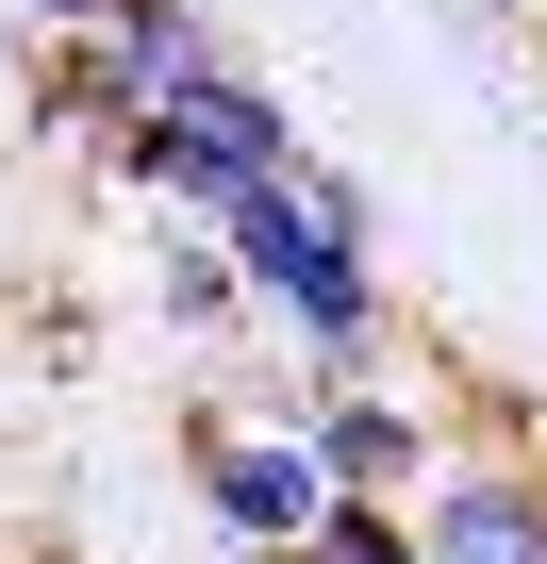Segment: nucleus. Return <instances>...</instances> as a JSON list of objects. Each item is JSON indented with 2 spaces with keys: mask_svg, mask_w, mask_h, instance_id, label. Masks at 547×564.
I'll use <instances>...</instances> for the list:
<instances>
[{
  "mask_svg": "<svg viewBox=\"0 0 547 564\" xmlns=\"http://www.w3.org/2000/svg\"><path fill=\"white\" fill-rule=\"evenodd\" d=\"M232 265H249V316L316 349V366H398V300H382V249H365V199L332 166H265L232 216Z\"/></svg>",
  "mask_w": 547,
  "mask_h": 564,
  "instance_id": "obj_1",
  "label": "nucleus"
},
{
  "mask_svg": "<svg viewBox=\"0 0 547 564\" xmlns=\"http://www.w3.org/2000/svg\"><path fill=\"white\" fill-rule=\"evenodd\" d=\"M150 216H232L265 166H316L299 150V117H283V84H249V67H216L199 100H133V133L100 150Z\"/></svg>",
  "mask_w": 547,
  "mask_h": 564,
  "instance_id": "obj_2",
  "label": "nucleus"
},
{
  "mask_svg": "<svg viewBox=\"0 0 547 564\" xmlns=\"http://www.w3.org/2000/svg\"><path fill=\"white\" fill-rule=\"evenodd\" d=\"M183 465H199V514H216V547L232 564H265V547H316L332 531V448L299 432V415H232V399H199L183 415Z\"/></svg>",
  "mask_w": 547,
  "mask_h": 564,
  "instance_id": "obj_3",
  "label": "nucleus"
},
{
  "mask_svg": "<svg viewBox=\"0 0 547 564\" xmlns=\"http://www.w3.org/2000/svg\"><path fill=\"white\" fill-rule=\"evenodd\" d=\"M415 531H431V564H547V465L497 448V432H464L415 481Z\"/></svg>",
  "mask_w": 547,
  "mask_h": 564,
  "instance_id": "obj_4",
  "label": "nucleus"
},
{
  "mask_svg": "<svg viewBox=\"0 0 547 564\" xmlns=\"http://www.w3.org/2000/svg\"><path fill=\"white\" fill-rule=\"evenodd\" d=\"M117 133H133L117 34H34V67H18V150H117Z\"/></svg>",
  "mask_w": 547,
  "mask_h": 564,
  "instance_id": "obj_5",
  "label": "nucleus"
},
{
  "mask_svg": "<svg viewBox=\"0 0 547 564\" xmlns=\"http://www.w3.org/2000/svg\"><path fill=\"white\" fill-rule=\"evenodd\" d=\"M150 316H166V333H232V316H249V265H232L216 216H166V232H150Z\"/></svg>",
  "mask_w": 547,
  "mask_h": 564,
  "instance_id": "obj_6",
  "label": "nucleus"
},
{
  "mask_svg": "<svg viewBox=\"0 0 547 564\" xmlns=\"http://www.w3.org/2000/svg\"><path fill=\"white\" fill-rule=\"evenodd\" d=\"M100 34H117V67H133V100H199V84L232 67V34L199 18V0H117Z\"/></svg>",
  "mask_w": 547,
  "mask_h": 564,
  "instance_id": "obj_7",
  "label": "nucleus"
},
{
  "mask_svg": "<svg viewBox=\"0 0 547 564\" xmlns=\"http://www.w3.org/2000/svg\"><path fill=\"white\" fill-rule=\"evenodd\" d=\"M316 564H431V531H415V498H332Z\"/></svg>",
  "mask_w": 547,
  "mask_h": 564,
  "instance_id": "obj_8",
  "label": "nucleus"
},
{
  "mask_svg": "<svg viewBox=\"0 0 547 564\" xmlns=\"http://www.w3.org/2000/svg\"><path fill=\"white\" fill-rule=\"evenodd\" d=\"M18 18H34V34H100V18H117V0H18Z\"/></svg>",
  "mask_w": 547,
  "mask_h": 564,
  "instance_id": "obj_9",
  "label": "nucleus"
},
{
  "mask_svg": "<svg viewBox=\"0 0 547 564\" xmlns=\"http://www.w3.org/2000/svg\"><path fill=\"white\" fill-rule=\"evenodd\" d=\"M265 564H316V547H265Z\"/></svg>",
  "mask_w": 547,
  "mask_h": 564,
  "instance_id": "obj_10",
  "label": "nucleus"
},
{
  "mask_svg": "<svg viewBox=\"0 0 547 564\" xmlns=\"http://www.w3.org/2000/svg\"><path fill=\"white\" fill-rule=\"evenodd\" d=\"M0 564H18V547H0Z\"/></svg>",
  "mask_w": 547,
  "mask_h": 564,
  "instance_id": "obj_11",
  "label": "nucleus"
},
{
  "mask_svg": "<svg viewBox=\"0 0 547 564\" xmlns=\"http://www.w3.org/2000/svg\"><path fill=\"white\" fill-rule=\"evenodd\" d=\"M530 34H547V18H530Z\"/></svg>",
  "mask_w": 547,
  "mask_h": 564,
  "instance_id": "obj_12",
  "label": "nucleus"
}]
</instances>
